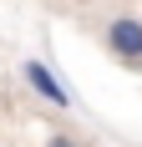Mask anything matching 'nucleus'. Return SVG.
Listing matches in <instances>:
<instances>
[{"label": "nucleus", "instance_id": "nucleus-1", "mask_svg": "<svg viewBox=\"0 0 142 147\" xmlns=\"http://www.w3.org/2000/svg\"><path fill=\"white\" fill-rule=\"evenodd\" d=\"M97 36L122 66H142V15L137 10H112L97 26Z\"/></svg>", "mask_w": 142, "mask_h": 147}, {"label": "nucleus", "instance_id": "nucleus-2", "mask_svg": "<svg viewBox=\"0 0 142 147\" xmlns=\"http://www.w3.org/2000/svg\"><path fill=\"white\" fill-rule=\"evenodd\" d=\"M20 76H26V86L36 91V96H41L46 107H56V112H71V107H76L71 86L61 81L56 71H51V66H46V61H20Z\"/></svg>", "mask_w": 142, "mask_h": 147}, {"label": "nucleus", "instance_id": "nucleus-3", "mask_svg": "<svg viewBox=\"0 0 142 147\" xmlns=\"http://www.w3.org/2000/svg\"><path fill=\"white\" fill-rule=\"evenodd\" d=\"M46 147H86V142L71 137V132H56V137H46Z\"/></svg>", "mask_w": 142, "mask_h": 147}]
</instances>
